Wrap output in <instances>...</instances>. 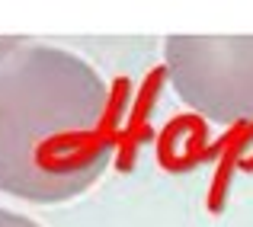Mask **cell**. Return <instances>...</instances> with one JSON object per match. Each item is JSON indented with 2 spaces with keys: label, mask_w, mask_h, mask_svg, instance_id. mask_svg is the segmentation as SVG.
<instances>
[{
  "label": "cell",
  "mask_w": 253,
  "mask_h": 227,
  "mask_svg": "<svg viewBox=\"0 0 253 227\" xmlns=\"http://www.w3.org/2000/svg\"><path fill=\"white\" fill-rule=\"evenodd\" d=\"M116 99L74 61L0 71V192L68 202L106 170Z\"/></svg>",
  "instance_id": "obj_1"
},
{
  "label": "cell",
  "mask_w": 253,
  "mask_h": 227,
  "mask_svg": "<svg viewBox=\"0 0 253 227\" xmlns=\"http://www.w3.org/2000/svg\"><path fill=\"white\" fill-rule=\"evenodd\" d=\"M170 83L186 106L215 118H253V36H186L167 42Z\"/></svg>",
  "instance_id": "obj_2"
},
{
  "label": "cell",
  "mask_w": 253,
  "mask_h": 227,
  "mask_svg": "<svg viewBox=\"0 0 253 227\" xmlns=\"http://www.w3.org/2000/svg\"><path fill=\"white\" fill-rule=\"evenodd\" d=\"M0 227H39L36 221H29L26 215H16V211L0 208Z\"/></svg>",
  "instance_id": "obj_3"
}]
</instances>
